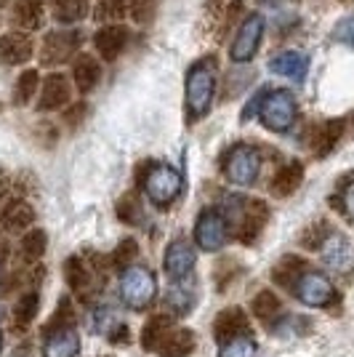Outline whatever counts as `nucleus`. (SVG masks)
<instances>
[{
	"label": "nucleus",
	"instance_id": "obj_1",
	"mask_svg": "<svg viewBox=\"0 0 354 357\" xmlns=\"http://www.w3.org/2000/svg\"><path fill=\"white\" fill-rule=\"evenodd\" d=\"M184 109H187V123H197L210 112L213 99H216V59L203 56L187 70L184 80Z\"/></svg>",
	"mask_w": 354,
	"mask_h": 357
},
{
	"label": "nucleus",
	"instance_id": "obj_2",
	"mask_svg": "<svg viewBox=\"0 0 354 357\" xmlns=\"http://www.w3.org/2000/svg\"><path fill=\"white\" fill-rule=\"evenodd\" d=\"M184 190V178L174 165L168 163H152L147 168V178H144V192H147L149 203H155L157 208H168L174 200Z\"/></svg>",
	"mask_w": 354,
	"mask_h": 357
},
{
	"label": "nucleus",
	"instance_id": "obj_3",
	"mask_svg": "<svg viewBox=\"0 0 354 357\" xmlns=\"http://www.w3.org/2000/svg\"><path fill=\"white\" fill-rule=\"evenodd\" d=\"M259 118L264 123L266 131L272 134H288L293 128L295 118H298V105H295L291 91H269L264 96V105Z\"/></svg>",
	"mask_w": 354,
	"mask_h": 357
},
{
	"label": "nucleus",
	"instance_id": "obj_4",
	"mask_svg": "<svg viewBox=\"0 0 354 357\" xmlns=\"http://www.w3.org/2000/svg\"><path fill=\"white\" fill-rule=\"evenodd\" d=\"M259 171H261V155H259V149L245 142L235 144L224 158V176L237 187H251Z\"/></svg>",
	"mask_w": 354,
	"mask_h": 357
},
{
	"label": "nucleus",
	"instance_id": "obj_5",
	"mask_svg": "<svg viewBox=\"0 0 354 357\" xmlns=\"http://www.w3.org/2000/svg\"><path fill=\"white\" fill-rule=\"evenodd\" d=\"M155 291H157V280L149 269L128 267L120 278V298L131 310H147V304H152L155 298Z\"/></svg>",
	"mask_w": 354,
	"mask_h": 357
},
{
	"label": "nucleus",
	"instance_id": "obj_6",
	"mask_svg": "<svg viewBox=\"0 0 354 357\" xmlns=\"http://www.w3.org/2000/svg\"><path fill=\"white\" fill-rule=\"evenodd\" d=\"M232 213L240 216V227H237V238L243 240L245 245H251L253 240L261 235V229H264V224L269 222V206H266L264 200H243V197H232ZM232 213H224L226 219L232 216Z\"/></svg>",
	"mask_w": 354,
	"mask_h": 357
},
{
	"label": "nucleus",
	"instance_id": "obj_7",
	"mask_svg": "<svg viewBox=\"0 0 354 357\" xmlns=\"http://www.w3.org/2000/svg\"><path fill=\"white\" fill-rule=\"evenodd\" d=\"M83 45V32L80 30H56L45 35L40 45V64L43 67H59L70 61Z\"/></svg>",
	"mask_w": 354,
	"mask_h": 357
},
{
	"label": "nucleus",
	"instance_id": "obj_8",
	"mask_svg": "<svg viewBox=\"0 0 354 357\" xmlns=\"http://www.w3.org/2000/svg\"><path fill=\"white\" fill-rule=\"evenodd\" d=\"M229 240V222L219 208H208L200 213V219L194 224V243L203 251L213 253L222 251Z\"/></svg>",
	"mask_w": 354,
	"mask_h": 357
},
{
	"label": "nucleus",
	"instance_id": "obj_9",
	"mask_svg": "<svg viewBox=\"0 0 354 357\" xmlns=\"http://www.w3.org/2000/svg\"><path fill=\"white\" fill-rule=\"evenodd\" d=\"M264 16L261 14H251L245 16V22L240 24L235 40H232V48H229V56L237 64H245L256 56V51L261 48V40H264Z\"/></svg>",
	"mask_w": 354,
	"mask_h": 357
},
{
	"label": "nucleus",
	"instance_id": "obj_10",
	"mask_svg": "<svg viewBox=\"0 0 354 357\" xmlns=\"http://www.w3.org/2000/svg\"><path fill=\"white\" fill-rule=\"evenodd\" d=\"M293 294L307 307H328L336 298V288L323 272H304V278L295 283Z\"/></svg>",
	"mask_w": 354,
	"mask_h": 357
},
{
	"label": "nucleus",
	"instance_id": "obj_11",
	"mask_svg": "<svg viewBox=\"0 0 354 357\" xmlns=\"http://www.w3.org/2000/svg\"><path fill=\"white\" fill-rule=\"evenodd\" d=\"M162 267H165V275H168L174 283L184 280L194 267V248L187 240L171 243L168 251H165V259H162Z\"/></svg>",
	"mask_w": 354,
	"mask_h": 357
},
{
	"label": "nucleus",
	"instance_id": "obj_12",
	"mask_svg": "<svg viewBox=\"0 0 354 357\" xmlns=\"http://www.w3.org/2000/svg\"><path fill=\"white\" fill-rule=\"evenodd\" d=\"M70 105V80L64 75H48L40 86L38 112H54Z\"/></svg>",
	"mask_w": 354,
	"mask_h": 357
},
{
	"label": "nucleus",
	"instance_id": "obj_13",
	"mask_svg": "<svg viewBox=\"0 0 354 357\" xmlns=\"http://www.w3.org/2000/svg\"><path fill=\"white\" fill-rule=\"evenodd\" d=\"M35 54V45L32 38L24 32H8L0 38V64H8V67H19L24 61L32 59Z\"/></svg>",
	"mask_w": 354,
	"mask_h": 357
},
{
	"label": "nucleus",
	"instance_id": "obj_14",
	"mask_svg": "<svg viewBox=\"0 0 354 357\" xmlns=\"http://www.w3.org/2000/svg\"><path fill=\"white\" fill-rule=\"evenodd\" d=\"M213 333L222 344H229L235 339H243L248 333V314L240 307H226L224 312H219L216 323H213Z\"/></svg>",
	"mask_w": 354,
	"mask_h": 357
},
{
	"label": "nucleus",
	"instance_id": "obj_15",
	"mask_svg": "<svg viewBox=\"0 0 354 357\" xmlns=\"http://www.w3.org/2000/svg\"><path fill=\"white\" fill-rule=\"evenodd\" d=\"M266 67L275 75L291 77L295 83H304V77L309 73V56H307L304 51H282L277 56H272Z\"/></svg>",
	"mask_w": 354,
	"mask_h": 357
},
{
	"label": "nucleus",
	"instance_id": "obj_16",
	"mask_svg": "<svg viewBox=\"0 0 354 357\" xmlns=\"http://www.w3.org/2000/svg\"><path fill=\"white\" fill-rule=\"evenodd\" d=\"M125 43H128V30L120 27V24H112V27H102V30L93 35V45L99 51V56L104 61H115L125 51Z\"/></svg>",
	"mask_w": 354,
	"mask_h": 357
},
{
	"label": "nucleus",
	"instance_id": "obj_17",
	"mask_svg": "<svg viewBox=\"0 0 354 357\" xmlns=\"http://www.w3.org/2000/svg\"><path fill=\"white\" fill-rule=\"evenodd\" d=\"M344 128H346V120H325V123H320V126L314 128L311 139H309L311 152H314L317 158L330 155V152H333V147L341 142Z\"/></svg>",
	"mask_w": 354,
	"mask_h": 357
},
{
	"label": "nucleus",
	"instance_id": "obj_18",
	"mask_svg": "<svg viewBox=\"0 0 354 357\" xmlns=\"http://www.w3.org/2000/svg\"><path fill=\"white\" fill-rule=\"evenodd\" d=\"M11 24L24 35L38 30L43 24V0H16L11 8Z\"/></svg>",
	"mask_w": 354,
	"mask_h": 357
},
{
	"label": "nucleus",
	"instance_id": "obj_19",
	"mask_svg": "<svg viewBox=\"0 0 354 357\" xmlns=\"http://www.w3.org/2000/svg\"><path fill=\"white\" fill-rule=\"evenodd\" d=\"M320 251H323V261L330 269L346 272V269L352 267V245H349V240L344 238V235H339V232H330Z\"/></svg>",
	"mask_w": 354,
	"mask_h": 357
},
{
	"label": "nucleus",
	"instance_id": "obj_20",
	"mask_svg": "<svg viewBox=\"0 0 354 357\" xmlns=\"http://www.w3.org/2000/svg\"><path fill=\"white\" fill-rule=\"evenodd\" d=\"M194 349V333L190 328H171L157 344V355L160 357H187Z\"/></svg>",
	"mask_w": 354,
	"mask_h": 357
},
{
	"label": "nucleus",
	"instance_id": "obj_21",
	"mask_svg": "<svg viewBox=\"0 0 354 357\" xmlns=\"http://www.w3.org/2000/svg\"><path fill=\"white\" fill-rule=\"evenodd\" d=\"M301 181H304V165L298 163V160H291V163H285L272 176V184H269V192L275 195V197H291V195L301 187Z\"/></svg>",
	"mask_w": 354,
	"mask_h": 357
},
{
	"label": "nucleus",
	"instance_id": "obj_22",
	"mask_svg": "<svg viewBox=\"0 0 354 357\" xmlns=\"http://www.w3.org/2000/svg\"><path fill=\"white\" fill-rule=\"evenodd\" d=\"M32 222H35V211L27 200H11L0 213V224L6 232H30Z\"/></svg>",
	"mask_w": 354,
	"mask_h": 357
},
{
	"label": "nucleus",
	"instance_id": "obj_23",
	"mask_svg": "<svg viewBox=\"0 0 354 357\" xmlns=\"http://www.w3.org/2000/svg\"><path fill=\"white\" fill-rule=\"evenodd\" d=\"M72 80L80 93H91V91L99 86V80H102V64L93 59L91 54H80L75 59Z\"/></svg>",
	"mask_w": 354,
	"mask_h": 357
},
{
	"label": "nucleus",
	"instance_id": "obj_24",
	"mask_svg": "<svg viewBox=\"0 0 354 357\" xmlns=\"http://www.w3.org/2000/svg\"><path fill=\"white\" fill-rule=\"evenodd\" d=\"M80 352V339L72 328H61L54 331L43 344V355L45 357H75Z\"/></svg>",
	"mask_w": 354,
	"mask_h": 357
},
{
	"label": "nucleus",
	"instance_id": "obj_25",
	"mask_svg": "<svg viewBox=\"0 0 354 357\" xmlns=\"http://www.w3.org/2000/svg\"><path fill=\"white\" fill-rule=\"evenodd\" d=\"M307 272V261L298 259V256H285L277 267L272 269V280L282 288H295V283L304 278Z\"/></svg>",
	"mask_w": 354,
	"mask_h": 357
},
{
	"label": "nucleus",
	"instance_id": "obj_26",
	"mask_svg": "<svg viewBox=\"0 0 354 357\" xmlns=\"http://www.w3.org/2000/svg\"><path fill=\"white\" fill-rule=\"evenodd\" d=\"M64 280H67V285H70L72 291H77V294L88 291L91 272H88V264L83 261V256H70V259L64 261Z\"/></svg>",
	"mask_w": 354,
	"mask_h": 357
},
{
	"label": "nucleus",
	"instance_id": "obj_27",
	"mask_svg": "<svg viewBox=\"0 0 354 357\" xmlns=\"http://www.w3.org/2000/svg\"><path fill=\"white\" fill-rule=\"evenodd\" d=\"M45 245H48V238H45L43 229H30V232H24V238L19 243V256H22L27 264H35V261L43 259Z\"/></svg>",
	"mask_w": 354,
	"mask_h": 357
},
{
	"label": "nucleus",
	"instance_id": "obj_28",
	"mask_svg": "<svg viewBox=\"0 0 354 357\" xmlns=\"http://www.w3.org/2000/svg\"><path fill=\"white\" fill-rule=\"evenodd\" d=\"M38 86H40V75H38V70H24L14 83V105H19V107L30 105L32 96L38 93Z\"/></svg>",
	"mask_w": 354,
	"mask_h": 357
},
{
	"label": "nucleus",
	"instance_id": "obj_29",
	"mask_svg": "<svg viewBox=\"0 0 354 357\" xmlns=\"http://www.w3.org/2000/svg\"><path fill=\"white\" fill-rule=\"evenodd\" d=\"M168 331H171V317H168V314H155L147 326H144V331H141V347L155 352L160 339Z\"/></svg>",
	"mask_w": 354,
	"mask_h": 357
},
{
	"label": "nucleus",
	"instance_id": "obj_30",
	"mask_svg": "<svg viewBox=\"0 0 354 357\" xmlns=\"http://www.w3.org/2000/svg\"><path fill=\"white\" fill-rule=\"evenodd\" d=\"M54 6V16L61 24H72V22H80L86 16V0H51Z\"/></svg>",
	"mask_w": 354,
	"mask_h": 357
},
{
	"label": "nucleus",
	"instance_id": "obj_31",
	"mask_svg": "<svg viewBox=\"0 0 354 357\" xmlns=\"http://www.w3.org/2000/svg\"><path fill=\"white\" fill-rule=\"evenodd\" d=\"M251 310L259 320H269V317H277L280 312V298L275 291H259L251 301Z\"/></svg>",
	"mask_w": 354,
	"mask_h": 357
},
{
	"label": "nucleus",
	"instance_id": "obj_32",
	"mask_svg": "<svg viewBox=\"0 0 354 357\" xmlns=\"http://www.w3.org/2000/svg\"><path fill=\"white\" fill-rule=\"evenodd\" d=\"M40 310V298L35 291H27L24 296H19L14 307V317H16V326H30L32 320H35V314Z\"/></svg>",
	"mask_w": 354,
	"mask_h": 357
},
{
	"label": "nucleus",
	"instance_id": "obj_33",
	"mask_svg": "<svg viewBox=\"0 0 354 357\" xmlns=\"http://www.w3.org/2000/svg\"><path fill=\"white\" fill-rule=\"evenodd\" d=\"M128 14L136 24H149L157 14V0H128Z\"/></svg>",
	"mask_w": 354,
	"mask_h": 357
},
{
	"label": "nucleus",
	"instance_id": "obj_34",
	"mask_svg": "<svg viewBox=\"0 0 354 357\" xmlns=\"http://www.w3.org/2000/svg\"><path fill=\"white\" fill-rule=\"evenodd\" d=\"M96 22H112L125 16V0H96Z\"/></svg>",
	"mask_w": 354,
	"mask_h": 357
},
{
	"label": "nucleus",
	"instance_id": "obj_35",
	"mask_svg": "<svg viewBox=\"0 0 354 357\" xmlns=\"http://www.w3.org/2000/svg\"><path fill=\"white\" fill-rule=\"evenodd\" d=\"M118 216H120V222H125V224L141 222V206H139V200H136L133 195H123L118 200Z\"/></svg>",
	"mask_w": 354,
	"mask_h": 357
},
{
	"label": "nucleus",
	"instance_id": "obj_36",
	"mask_svg": "<svg viewBox=\"0 0 354 357\" xmlns=\"http://www.w3.org/2000/svg\"><path fill=\"white\" fill-rule=\"evenodd\" d=\"M136 253H139V245H136V240H133V238L123 240L118 248H115V253H112V264H115L118 269H125L133 261V259H136Z\"/></svg>",
	"mask_w": 354,
	"mask_h": 357
},
{
	"label": "nucleus",
	"instance_id": "obj_37",
	"mask_svg": "<svg viewBox=\"0 0 354 357\" xmlns=\"http://www.w3.org/2000/svg\"><path fill=\"white\" fill-rule=\"evenodd\" d=\"M219 357H256V344L243 336V339H235V342L224 344L222 355Z\"/></svg>",
	"mask_w": 354,
	"mask_h": 357
},
{
	"label": "nucleus",
	"instance_id": "obj_38",
	"mask_svg": "<svg viewBox=\"0 0 354 357\" xmlns=\"http://www.w3.org/2000/svg\"><path fill=\"white\" fill-rule=\"evenodd\" d=\"M328 224H314V227H309L304 235H301V245L304 248H309V251H317V248H323V243L328 240Z\"/></svg>",
	"mask_w": 354,
	"mask_h": 357
},
{
	"label": "nucleus",
	"instance_id": "obj_39",
	"mask_svg": "<svg viewBox=\"0 0 354 357\" xmlns=\"http://www.w3.org/2000/svg\"><path fill=\"white\" fill-rule=\"evenodd\" d=\"M165 304L171 307V310H176V312H184L187 307H190V291L181 285V280H178L171 291H168V296H165Z\"/></svg>",
	"mask_w": 354,
	"mask_h": 357
},
{
	"label": "nucleus",
	"instance_id": "obj_40",
	"mask_svg": "<svg viewBox=\"0 0 354 357\" xmlns=\"http://www.w3.org/2000/svg\"><path fill=\"white\" fill-rule=\"evenodd\" d=\"M333 38H336L339 43L354 48V16H346V19H341L339 24L333 27Z\"/></svg>",
	"mask_w": 354,
	"mask_h": 357
},
{
	"label": "nucleus",
	"instance_id": "obj_41",
	"mask_svg": "<svg viewBox=\"0 0 354 357\" xmlns=\"http://www.w3.org/2000/svg\"><path fill=\"white\" fill-rule=\"evenodd\" d=\"M266 93H269V91H259V93H256V96H253L251 102H248V107H245V109H243V123H248V120L253 118V115H256V112H261V105H264V96Z\"/></svg>",
	"mask_w": 354,
	"mask_h": 357
},
{
	"label": "nucleus",
	"instance_id": "obj_42",
	"mask_svg": "<svg viewBox=\"0 0 354 357\" xmlns=\"http://www.w3.org/2000/svg\"><path fill=\"white\" fill-rule=\"evenodd\" d=\"M341 203H344V213L354 222V181L352 184H346V190H344V195H341Z\"/></svg>",
	"mask_w": 354,
	"mask_h": 357
},
{
	"label": "nucleus",
	"instance_id": "obj_43",
	"mask_svg": "<svg viewBox=\"0 0 354 357\" xmlns=\"http://www.w3.org/2000/svg\"><path fill=\"white\" fill-rule=\"evenodd\" d=\"M83 112H86V107H83V105H77V107H72V109H70V112H67V115H64V120H67V123H70V126H75V123H77V120L83 118Z\"/></svg>",
	"mask_w": 354,
	"mask_h": 357
},
{
	"label": "nucleus",
	"instance_id": "obj_44",
	"mask_svg": "<svg viewBox=\"0 0 354 357\" xmlns=\"http://www.w3.org/2000/svg\"><path fill=\"white\" fill-rule=\"evenodd\" d=\"M115 333H118V336H112L109 342H115V344L125 342V344H128V326H118V328H115Z\"/></svg>",
	"mask_w": 354,
	"mask_h": 357
},
{
	"label": "nucleus",
	"instance_id": "obj_45",
	"mask_svg": "<svg viewBox=\"0 0 354 357\" xmlns=\"http://www.w3.org/2000/svg\"><path fill=\"white\" fill-rule=\"evenodd\" d=\"M6 192V178H3V174H0V195Z\"/></svg>",
	"mask_w": 354,
	"mask_h": 357
},
{
	"label": "nucleus",
	"instance_id": "obj_46",
	"mask_svg": "<svg viewBox=\"0 0 354 357\" xmlns=\"http://www.w3.org/2000/svg\"><path fill=\"white\" fill-rule=\"evenodd\" d=\"M0 347H3V336H0Z\"/></svg>",
	"mask_w": 354,
	"mask_h": 357
}]
</instances>
